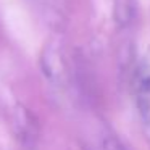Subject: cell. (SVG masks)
<instances>
[{
    "label": "cell",
    "mask_w": 150,
    "mask_h": 150,
    "mask_svg": "<svg viewBox=\"0 0 150 150\" xmlns=\"http://www.w3.org/2000/svg\"><path fill=\"white\" fill-rule=\"evenodd\" d=\"M40 66H42L45 76L53 82H62L66 78V63L63 58L62 49L57 42H52L44 49L40 57Z\"/></svg>",
    "instance_id": "cell-1"
},
{
    "label": "cell",
    "mask_w": 150,
    "mask_h": 150,
    "mask_svg": "<svg viewBox=\"0 0 150 150\" xmlns=\"http://www.w3.org/2000/svg\"><path fill=\"white\" fill-rule=\"evenodd\" d=\"M13 124H15V132H16L18 139L23 144L33 145L36 142L37 134H39V126H37V120L28 108L16 107L13 116Z\"/></svg>",
    "instance_id": "cell-2"
},
{
    "label": "cell",
    "mask_w": 150,
    "mask_h": 150,
    "mask_svg": "<svg viewBox=\"0 0 150 150\" xmlns=\"http://www.w3.org/2000/svg\"><path fill=\"white\" fill-rule=\"evenodd\" d=\"M136 103L144 124L150 131V76L139 78V81H137Z\"/></svg>",
    "instance_id": "cell-3"
},
{
    "label": "cell",
    "mask_w": 150,
    "mask_h": 150,
    "mask_svg": "<svg viewBox=\"0 0 150 150\" xmlns=\"http://www.w3.org/2000/svg\"><path fill=\"white\" fill-rule=\"evenodd\" d=\"M136 15L134 0H115L113 4V20L120 28H126L132 23Z\"/></svg>",
    "instance_id": "cell-4"
},
{
    "label": "cell",
    "mask_w": 150,
    "mask_h": 150,
    "mask_svg": "<svg viewBox=\"0 0 150 150\" xmlns=\"http://www.w3.org/2000/svg\"><path fill=\"white\" fill-rule=\"evenodd\" d=\"M102 147H103V150H126L123 144L113 136H105L103 142H102Z\"/></svg>",
    "instance_id": "cell-5"
},
{
    "label": "cell",
    "mask_w": 150,
    "mask_h": 150,
    "mask_svg": "<svg viewBox=\"0 0 150 150\" xmlns=\"http://www.w3.org/2000/svg\"><path fill=\"white\" fill-rule=\"evenodd\" d=\"M74 150H86V149H82V147H78V149H74Z\"/></svg>",
    "instance_id": "cell-6"
}]
</instances>
